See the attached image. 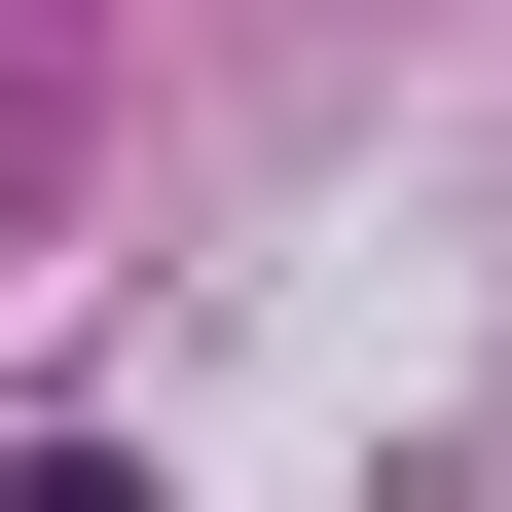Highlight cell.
<instances>
[{"mask_svg": "<svg viewBox=\"0 0 512 512\" xmlns=\"http://www.w3.org/2000/svg\"><path fill=\"white\" fill-rule=\"evenodd\" d=\"M74 37H110V0H0V110H37V74H74Z\"/></svg>", "mask_w": 512, "mask_h": 512, "instance_id": "cell-2", "label": "cell"}, {"mask_svg": "<svg viewBox=\"0 0 512 512\" xmlns=\"http://www.w3.org/2000/svg\"><path fill=\"white\" fill-rule=\"evenodd\" d=\"M0 512H183V476H110V439H37V476H0Z\"/></svg>", "mask_w": 512, "mask_h": 512, "instance_id": "cell-1", "label": "cell"}]
</instances>
